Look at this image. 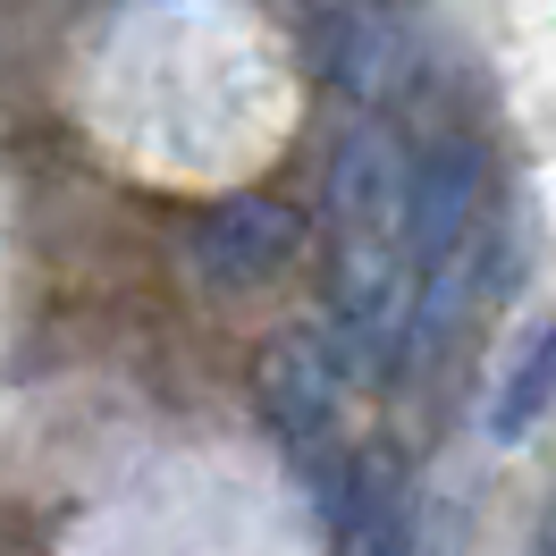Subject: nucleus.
Returning <instances> with one entry per match:
<instances>
[{"label":"nucleus","instance_id":"6","mask_svg":"<svg viewBox=\"0 0 556 556\" xmlns=\"http://www.w3.org/2000/svg\"><path fill=\"white\" fill-rule=\"evenodd\" d=\"M540 556H556V506H548V522H540Z\"/></svg>","mask_w":556,"mask_h":556},{"label":"nucleus","instance_id":"2","mask_svg":"<svg viewBox=\"0 0 556 556\" xmlns=\"http://www.w3.org/2000/svg\"><path fill=\"white\" fill-rule=\"evenodd\" d=\"M472 203H481V161L464 143H439L405 169V219H396V253L405 278L439 270L455 244H472Z\"/></svg>","mask_w":556,"mask_h":556},{"label":"nucleus","instance_id":"4","mask_svg":"<svg viewBox=\"0 0 556 556\" xmlns=\"http://www.w3.org/2000/svg\"><path fill=\"white\" fill-rule=\"evenodd\" d=\"M262 388H270V421L278 430H287V439H313L320 421L338 414V396H346V363L320 346V329H295V338L270 354Z\"/></svg>","mask_w":556,"mask_h":556},{"label":"nucleus","instance_id":"3","mask_svg":"<svg viewBox=\"0 0 556 556\" xmlns=\"http://www.w3.org/2000/svg\"><path fill=\"white\" fill-rule=\"evenodd\" d=\"M405 152L380 136V127H363V136L338 152V169H329V211H338V237H388L396 244V219H405Z\"/></svg>","mask_w":556,"mask_h":556},{"label":"nucleus","instance_id":"5","mask_svg":"<svg viewBox=\"0 0 556 556\" xmlns=\"http://www.w3.org/2000/svg\"><path fill=\"white\" fill-rule=\"evenodd\" d=\"M548 405H556V338H540V346L522 354V371L497 388V405H489V430H497V439H522V430L548 414Z\"/></svg>","mask_w":556,"mask_h":556},{"label":"nucleus","instance_id":"1","mask_svg":"<svg viewBox=\"0 0 556 556\" xmlns=\"http://www.w3.org/2000/svg\"><path fill=\"white\" fill-rule=\"evenodd\" d=\"M304 244V211L278 203V194H228V203L203 211V228H194V270L203 287L219 295H244V287H262L278 278V262Z\"/></svg>","mask_w":556,"mask_h":556}]
</instances>
